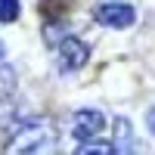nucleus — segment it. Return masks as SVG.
I'll use <instances>...</instances> for the list:
<instances>
[{
  "mask_svg": "<svg viewBox=\"0 0 155 155\" xmlns=\"http://www.w3.org/2000/svg\"><path fill=\"white\" fill-rule=\"evenodd\" d=\"M102 124H106V118H102L99 109H78L71 115V137L90 140V137H96L102 130Z\"/></svg>",
  "mask_w": 155,
  "mask_h": 155,
  "instance_id": "obj_4",
  "label": "nucleus"
},
{
  "mask_svg": "<svg viewBox=\"0 0 155 155\" xmlns=\"http://www.w3.org/2000/svg\"><path fill=\"white\" fill-rule=\"evenodd\" d=\"M16 121H19L16 106L6 102V99H0V130H12V124H16Z\"/></svg>",
  "mask_w": 155,
  "mask_h": 155,
  "instance_id": "obj_7",
  "label": "nucleus"
},
{
  "mask_svg": "<svg viewBox=\"0 0 155 155\" xmlns=\"http://www.w3.org/2000/svg\"><path fill=\"white\" fill-rule=\"evenodd\" d=\"M19 0H0V22H16L19 19Z\"/></svg>",
  "mask_w": 155,
  "mask_h": 155,
  "instance_id": "obj_9",
  "label": "nucleus"
},
{
  "mask_svg": "<svg viewBox=\"0 0 155 155\" xmlns=\"http://www.w3.org/2000/svg\"><path fill=\"white\" fill-rule=\"evenodd\" d=\"M146 124H149V130H152V134H155V109H152V112H149V115H146Z\"/></svg>",
  "mask_w": 155,
  "mask_h": 155,
  "instance_id": "obj_10",
  "label": "nucleus"
},
{
  "mask_svg": "<svg viewBox=\"0 0 155 155\" xmlns=\"http://www.w3.org/2000/svg\"><path fill=\"white\" fill-rule=\"evenodd\" d=\"M0 56H3V44H0Z\"/></svg>",
  "mask_w": 155,
  "mask_h": 155,
  "instance_id": "obj_11",
  "label": "nucleus"
},
{
  "mask_svg": "<svg viewBox=\"0 0 155 155\" xmlns=\"http://www.w3.org/2000/svg\"><path fill=\"white\" fill-rule=\"evenodd\" d=\"M6 152H56V127L47 118H25L12 124Z\"/></svg>",
  "mask_w": 155,
  "mask_h": 155,
  "instance_id": "obj_1",
  "label": "nucleus"
},
{
  "mask_svg": "<svg viewBox=\"0 0 155 155\" xmlns=\"http://www.w3.org/2000/svg\"><path fill=\"white\" fill-rule=\"evenodd\" d=\"M78 152H81V155H112L115 152V143H102V140H93V143H84L81 149H78Z\"/></svg>",
  "mask_w": 155,
  "mask_h": 155,
  "instance_id": "obj_8",
  "label": "nucleus"
},
{
  "mask_svg": "<svg viewBox=\"0 0 155 155\" xmlns=\"http://www.w3.org/2000/svg\"><path fill=\"white\" fill-rule=\"evenodd\" d=\"M37 9H41L50 22H56V19H62V16L71 9V3H68V0H41V3H37Z\"/></svg>",
  "mask_w": 155,
  "mask_h": 155,
  "instance_id": "obj_6",
  "label": "nucleus"
},
{
  "mask_svg": "<svg viewBox=\"0 0 155 155\" xmlns=\"http://www.w3.org/2000/svg\"><path fill=\"white\" fill-rule=\"evenodd\" d=\"M59 65L62 71H78V68H84L87 65V59H90V47L84 41H78V37H65V41L59 44Z\"/></svg>",
  "mask_w": 155,
  "mask_h": 155,
  "instance_id": "obj_3",
  "label": "nucleus"
},
{
  "mask_svg": "<svg viewBox=\"0 0 155 155\" xmlns=\"http://www.w3.org/2000/svg\"><path fill=\"white\" fill-rule=\"evenodd\" d=\"M93 19L99 25H106V28H127V25H134L137 12L130 3H121V0H109V3H99L93 6Z\"/></svg>",
  "mask_w": 155,
  "mask_h": 155,
  "instance_id": "obj_2",
  "label": "nucleus"
},
{
  "mask_svg": "<svg viewBox=\"0 0 155 155\" xmlns=\"http://www.w3.org/2000/svg\"><path fill=\"white\" fill-rule=\"evenodd\" d=\"M130 121L127 118H115V152H130Z\"/></svg>",
  "mask_w": 155,
  "mask_h": 155,
  "instance_id": "obj_5",
  "label": "nucleus"
}]
</instances>
